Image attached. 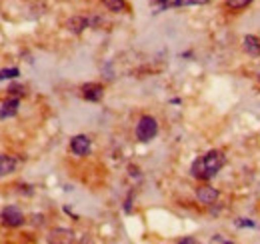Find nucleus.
<instances>
[{
    "instance_id": "nucleus-2",
    "label": "nucleus",
    "mask_w": 260,
    "mask_h": 244,
    "mask_svg": "<svg viewBox=\"0 0 260 244\" xmlns=\"http://www.w3.org/2000/svg\"><path fill=\"white\" fill-rule=\"evenodd\" d=\"M158 134V120L150 114L140 116L136 122V140L138 142H150Z\"/></svg>"
},
{
    "instance_id": "nucleus-6",
    "label": "nucleus",
    "mask_w": 260,
    "mask_h": 244,
    "mask_svg": "<svg viewBox=\"0 0 260 244\" xmlns=\"http://www.w3.org/2000/svg\"><path fill=\"white\" fill-rule=\"evenodd\" d=\"M80 92H82V98L84 100H88V102H100L104 96V86L100 82H86V84H82Z\"/></svg>"
},
{
    "instance_id": "nucleus-15",
    "label": "nucleus",
    "mask_w": 260,
    "mask_h": 244,
    "mask_svg": "<svg viewBox=\"0 0 260 244\" xmlns=\"http://www.w3.org/2000/svg\"><path fill=\"white\" fill-rule=\"evenodd\" d=\"M150 4L156 6L154 14H160V12H164L166 8H170V6H172V2H170V0H150Z\"/></svg>"
},
{
    "instance_id": "nucleus-13",
    "label": "nucleus",
    "mask_w": 260,
    "mask_h": 244,
    "mask_svg": "<svg viewBox=\"0 0 260 244\" xmlns=\"http://www.w3.org/2000/svg\"><path fill=\"white\" fill-rule=\"evenodd\" d=\"M254 0H226L224 4H226V8H230V10H242V8H246V6H250Z\"/></svg>"
},
{
    "instance_id": "nucleus-20",
    "label": "nucleus",
    "mask_w": 260,
    "mask_h": 244,
    "mask_svg": "<svg viewBox=\"0 0 260 244\" xmlns=\"http://www.w3.org/2000/svg\"><path fill=\"white\" fill-rule=\"evenodd\" d=\"M32 224H36V226L44 224V216H40V214H34V216H32Z\"/></svg>"
},
{
    "instance_id": "nucleus-9",
    "label": "nucleus",
    "mask_w": 260,
    "mask_h": 244,
    "mask_svg": "<svg viewBox=\"0 0 260 244\" xmlns=\"http://www.w3.org/2000/svg\"><path fill=\"white\" fill-rule=\"evenodd\" d=\"M242 50L248 56H260V38L254 34H246L242 38Z\"/></svg>"
},
{
    "instance_id": "nucleus-5",
    "label": "nucleus",
    "mask_w": 260,
    "mask_h": 244,
    "mask_svg": "<svg viewBox=\"0 0 260 244\" xmlns=\"http://www.w3.org/2000/svg\"><path fill=\"white\" fill-rule=\"evenodd\" d=\"M218 196H220L218 188H214V186H210V184H200V186L196 188V200H198L200 204H204V206H212V204L218 200Z\"/></svg>"
},
{
    "instance_id": "nucleus-17",
    "label": "nucleus",
    "mask_w": 260,
    "mask_h": 244,
    "mask_svg": "<svg viewBox=\"0 0 260 244\" xmlns=\"http://www.w3.org/2000/svg\"><path fill=\"white\" fill-rule=\"evenodd\" d=\"M8 92L20 98V96H24V86H22V84H16V82H14V84H10V86H8Z\"/></svg>"
},
{
    "instance_id": "nucleus-21",
    "label": "nucleus",
    "mask_w": 260,
    "mask_h": 244,
    "mask_svg": "<svg viewBox=\"0 0 260 244\" xmlns=\"http://www.w3.org/2000/svg\"><path fill=\"white\" fill-rule=\"evenodd\" d=\"M178 242H180V244H194V242H196V240H194V238H190V236H188V238H180V240H178Z\"/></svg>"
},
{
    "instance_id": "nucleus-19",
    "label": "nucleus",
    "mask_w": 260,
    "mask_h": 244,
    "mask_svg": "<svg viewBox=\"0 0 260 244\" xmlns=\"http://www.w3.org/2000/svg\"><path fill=\"white\" fill-rule=\"evenodd\" d=\"M210 242H220V244H232V240H228V238H224V236H220V234H214L212 238H210Z\"/></svg>"
},
{
    "instance_id": "nucleus-11",
    "label": "nucleus",
    "mask_w": 260,
    "mask_h": 244,
    "mask_svg": "<svg viewBox=\"0 0 260 244\" xmlns=\"http://www.w3.org/2000/svg\"><path fill=\"white\" fill-rule=\"evenodd\" d=\"M48 240H50V242H74V234H72L70 230L58 228V230H52Z\"/></svg>"
},
{
    "instance_id": "nucleus-3",
    "label": "nucleus",
    "mask_w": 260,
    "mask_h": 244,
    "mask_svg": "<svg viewBox=\"0 0 260 244\" xmlns=\"http://www.w3.org/2000/svg\"><path fill=\"white\" fill-rule=\"evenodd\" d=\"M0 220H2V224L8 226V228H18V226L24 224V214H22V210H20L18 206L10 204V206H4V208L0 210Z\"/></svg>"
},
{
    "instance_id": "nucleus-18",
    "label": "nucleus",
    "mask_w": 260,
    "mask_h": 244,
    "mask_svg": "<svg viewBox=\"0 0 260 244\" xmlns=\"http://www.w3.org/2000/svg\"><path fill=\"white\" fill-rule=\"evenodd\" d=\"M236 224H238V228H254V226H256V224H254L250 218H240Z\"/></svg>"
},
{
    "instance_id": "nucleus-10",
    "label": "nucleus",
    "mask_w": 260,
    "mask_h": 244,
    "mask_svg": "<svg viewBox=\"0 0 260 244\" xmlns=\"http://www.w3.org/2000/svg\"><path fill=\"white\" fill-rule=\"evenodd\" d=\"M16 168V160L14 156H8V154H0V176H6V174H12Z\"/></svg>"
},
{
    "instance_id": "nucleus-16",
    "label": "nucleus",
    "mask_w": 260,
    "mask_h": 244,
    "mask_svg": "<svg viewBox=\"0 0 260 244\" xmlns=\"http://www.w3.org/2000/svg\"><path fill=\"white\" fill-rule=\"evenodd\" d=\"M210 0H172V6H194V4H208Z\"/></svg>"
},
{
    "instance_id": "nucleus-8",
    "label": "nucleus",
    "mask_w": 260,
    "mask_h": 244,
    "mask_svg": "<svg viewBox=\"0 0 260 244\" xmlns=\"http://www.w3.org/2000/svg\"><path fill=\"white\" fill-rule=\"evenodd\" d=\"M18 106H20V98H18V96L8 98L6 102H2V106H0V120L12 118V116L18 112Z\"/></svg>"
},
{
    "instance_id": "nucleus-12",
    "label": "nucleus",
    "mask_w": 260,
    "mask_h": 244,
    "mask_svg": "<svg viewBox=\"0 0 260 244\" xmlns=\"http://www.w3.org/2000/svg\"><path fill=\"white\" fill-rule=\"evenodd\" d=\"M102 4L110 12H124L126 10V2L124 0H102Z\"/></svg>"
},
{
    "instance_id": "nucleus-1",
    "label": "nucleus",
    "mask_w": 260,
    "mask_h": 244,
    "mask_svg": "<svg viewBox=\"0 0 260 244\" xmlns=\"http://www.w3.org/2000/svg\"><path fill=\"white\" fill-rule=\"evenodd\" d=\"M224 164H226V156L222 150H208L204 156L192 162L190 174L198 180H210L224 168Z\"/></svg>"
},
{
    "instance_id": "nucleus-22",
    "label": "nucleus",
    "mask_w": 260,
    "mask_h": 244,
    "mask_svg": "<svg viewBox=\"0 0 260 244\" xmlns=\"http://www.w3.org/2000/svg\"><path fill=\"white\" fill-rule=\"evenodd\" d=\"M258 80H260V74H258Z\"/></svg>"
},
{
    "instance_id": "nucleus-7",
    "label": "nucleus",
    "mask_w": 260,
    "mask_h": 244,
    "mask_svg": "<svg viewBox=\"0 0 260 244\" xmlns=\"http://www.w3.org/2000/svg\"><path fill=\"white\" fill-rule=\"evenodd\" d=\"M88 26H90V18H86V16H72V18L66 22V28H68L72 34H82Z\"/></svg>"
},
{
    "instance_id": "nucleus-4",
    "label": "nucleus",
    "mask_w": 260,
    "mask_h": 244,
    "mask_svg": "<svg viewBox=\"0 0 260 244\" xmlns=\"http://www.w3.org/2000/svg\"><path fill=\"white\" fill-rule=\"evenodd\" d=\"M90 148H92V142H90V138L86 134H76V136L70 138V150H72V154L86 156V154H90Z\"/></svg>"
},
{
    "instance_id": "nucleus-14",
    "label": "nucleus",
    "mask_w": 260,
    "mask_h": 244,
    "mask_svg": "<svg viewBox=\"0 0 260 244\" xmlns=\"http://www.w3.org/2000/svg\"><path fill=\"white\" fill-rule=\"evenodd\" d=\"M16 76H20V70L18 68H2L0 70V80H12Z\"/></svg>"
}]
</instances>
